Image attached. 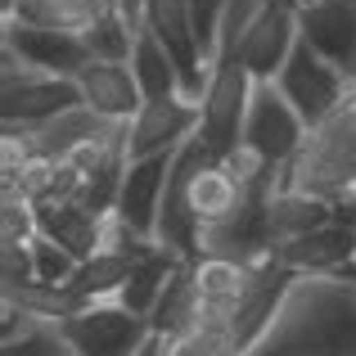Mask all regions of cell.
<instances>
[{
	"instance_id": "1",
	"label": "cell",
	"mask_w": 356,
	"mask_h": 356,
	"mask_svg": "<svg viewBox=\"0 0 356 356\" xmlns=\"http://www.w3.org/2000/svg\"><path fill=\"white\" fill-rule=\"evenodd\" d=\"M248 356H356V284L348 275H298Z\"/></svg>"
},
{
	"instance_id": "2",
	"label": "cell",
	"mask_w": 356,
	"mask_h": 356,
	"mask_svg": "<svg viewBox=\"0 0 356 356\" xmlns=\"http://www.w3.org/2000/svg\"><path fill=\"white\" fill-rule=\"evenodd\" d=\"M280 190H302L330 203L356 194V90L307 131L302 149L280 167Z\"/></svg>"
},
{
	"instance_id": "3",
	"label": "cell",
	"mask_w": 356,
	"mask_h": 356,
	"mask_svg": "<svg viewBox=\"0 0 356 356\" xmlns=\"http://www.w3.org/2000/svg\"><path fill=\"white\" fill-rule=\"evenodd\" d=\"M59 334L72 356H136L154 339V325L149 316H136L113 298V302L77 307L68 321H59Z\"/></svg>"
},
{
	"instance_id": "4",
	"label": "cell",
	"mask_w": 356,
	"mask_h": 356,
	"mask_svg": "<svg viewBox=\"0 0 356 356\" xmlns=\"http://www.w3.org/2000/svg\"><path fill=\"white\" fill-rule=\"evenodd\" d=\"M252 72L239 59H217L212 63V81L203 95V118H199V140L212 149V158L226 163L230 154H239L243 145V122H248L252 104Z\"/></svg>"
},
{
	"instance_id": "5",
	"label": "cell",
	"mask_w": 356,
	"mask_h": 356,
	"mask_svg": "<svg viewBox=\"0 0 356 356\" xmlns=\"http://www.w3.org/2000/svg\"><path fill=\"white\" fill-rule=\"evenodd\" d=\"M275 86H280V95L298 108V118L307 122V131H312V127H321V122L352 95L356 81L343 68H334L316 45L298 41V50L289 54V63H284V72L275 77Z\"/></svg>"
},
{
	"instance_id": "6",
	"label": "cell",
	"mask_w": 356,
	"mask_h": 356,
	"mask_svg": "<svg viewBox=\"0 0 356 356\" xmlns=\"http://www.w3.org/2000/svg\"><path fill=\"white\" fill-rule=\"evenodd\" d=\"M307 140V122L298 118V108L280 95L275 81H257L252 86V104H248V122H243V145L248 154H257L261 163L284 167L289 158L302 149Z\"/></svg>"
},
{
	"instance_id": "7",
	"label": "cell",
	"mask_w": 356,
	"mask_h": 356,
	"mask_svg": "<svg viewBox=\"0 0 356 356\" xmlns=\"http://www.w3.org/2000/svg\"><path fill=\"white\" fill-rule=\"evenodd\" d=\"M298 14H302V0H266L261 14L252 18V27L243 32L239 54H235L243 68L252 72V81H275L280 72H284L289 54L302 41Z\"/></svg>"
},
{
	"instance_id": "8",
	"label": "cell",
	"mask_w": 356,
	"mask_h": 356,
	"mask_svg": "<svg viewBox=\"0 0 356 356\" xmlns=\"http://www.w3.org/2000/svg\"><path fill=\"white\" fill-rule=\"evenodd\" d=\"M203 108L185 95L172 99H145L136 118L127 122V154L131 158H154V154H176L185 140L199 136Z\"/></svg>"
},
{
	"instance_id": "9",
	"label": "cell",
	"mask_w": 356,
	"mask_h": 356,
	"mask_svg": "<svg viewBox=\"0 0 356 356\" xmlns=\"http://www.w3.org/2000/svg\"><path fill=\"white\" fill-rule=\"evenodd\" d=\"M81 104V86L77 77H50V72H36L23 86L0 90V118H5V131L14 136H27V131L45 127L50 118L68 113V108Z\"/></svg>"
},
{
	"instance_id": "10",
	"label": "cell",
	"mask_w": 356,
	"mask_h": 356,
	"mask_svg": "<svg viewBox=\"0 0 356 356\" xmlns=\"http://www.w3.org/2000/svg\"><path fill=\"white\" fill-rule=\"evenodd\" d=\"M0 45H9L23 63H32L36 72H50V77H77L90 63L81 32H63V27L0 23Z\"/></svg>"
},
{
	"instance_id": "11",
	"label": "cell",
	"mask_w": 356,
	"mask_h": 356,
	"mask_svg": "<svg viewBox=\"0 0 356 356\" xmlns=\"http://www.w3.org/2000/svg\"><path fill=\"white\" fill-rule=\"evenodd\" d=\"M172 163H176V154L131 158L127 176H122V194H118L113 212L145 239H154V230H158V212H163V190H167V176H172Z\"/></svg>"
},
{
	"instance_id": "12",
	"label": "cell",
	"mask_w": 356,
	"mask_h": 356,
	"mask_svg": "<svg viewBox=\"0 0 356 356\" xmlns=\"http://www.w3.org/2000/svg\"><path fill=\"white\" fill-rule=\"evenodd\" d=\"M298 23H302V41L316 45L334 68H343L356 81V5L352 0H307Z\"/></svg>"
},
{
	"instance_id": "13",
	"label": "cell",
	"mask_w": 356,
	"mask_h": 356,
	"mask_svg": "<svg viewBox=\"0 0 356 356\" xmlns=\"http://www.w3.org/2000/svg\"><path fill=\"white\" fill-rule=\"evenodd\" d=\"M77 86H81V104L95 108L104 122H131L145 108V90H140L131 63L90 59L86 68L77 72Z\"/></svg>"
},
{
	"instance_id": "14",
	"label": "cell",
	"mask_w": 356,
	"mask_h": 356,
	"mask_svg": "<svg viewBox=\"0 0 356 356\" xmlns=\"http://www.w3.org/2000/svg\"><path fill=\"white\" fill-rule=\"evenodd\" d=\"M284 266H293L298 275H343L348 266H356V226L348 221H330V226L302 235L298 243L275 252Z\"/></svg>"
},
{
	"instance_id": "15",
	"label": "cell",
	"mask_w": 356,
	"mask_h": 356,
	"mask_svg": "<svg viewBox=\"0 0 356 356\" xmlns=\"http://www.w3.org/2000/svg\"><path fill=\"white\" fill-rule=\"evenodd\" d=\"M36 235L54 239L63 252H72L77 261L95 257L104 248V217L90 212L86 203H36Z\"/></svg>"
},
{
	"instance_id": "16",
	"label": "cell",
	"mask_w": 356,
	"mask_h": 356,
	"mask_svg": "<svg viewBox=\"0 0 356 356\" xmlns=\"http://www.w3.org/2000/svg\"><path fill=\"white\" fill-rule=\"evenodd\" d=\"M334 221V203L330 199H316V194L302 190H275L266 203V235H270V252L298 243L302 235L330 226Z\"/></svg>"
},
{
	"instance_id": "17",
	"label": "cell",
	"mask_w": 356,
	"mask_h": 356,
	"mask_svg": "<svg viewBox=\"0 0 356 356\" xmlns=\"http://www.w3.org/2000/svg\"><path fill=\"white\" fill-rule=\"evenodd\" d=\"M113 122H104L95 113V108H86V104H77V108H68V113H59V118H50L45 127H36V131H27V149H32L36 158H54V163H63V158H72L86 140H95L99 131H108ZM14 136V131H9Z\"/></svg>"
},
{
	"instance_id": "18",
	"label": "cell",
	"mask_w": 356,
	"mask_h": 356,
	"mask_svg": "<svg viewBox=\"0 0 356 356\" xmlns=\"http://www.w3.org/2000/svg\"><path fill=\"white\" fill-rule=\"evenodd\" d=\"M181 261H190V257H181V252H172V248H163V243H154L145 257H136V266H131V280H127V289L118 293V302L131 307L136 316H149V312L158 307V298H163L167 280H172V270L181 266Z\"/></svg>"
},
{
	"instance_id": "19",
	"label": "cell",
	"mask_w": 356,
	"mask_h": 356,
	"mask_svg": "<svg viewBox=\"0 0 356 356\" xmlns=\"http://www.w3.org/2000/svg\"><path fill=\"white\" fill-rule=\"evenodd\" d=\"M131 266H136V257H122V252H108V248H99L95 257H86L77 266V275L68 280V293L77 298L81 307L86 302H113V298L127 289V280H131Z\"/></svg>"
},
{
	"instance_id": "20",
	"label": "cell",
	"mask_w": 356,
	"mask_h": 356,
	"mask_svg": "<svg viewBox=\"0 0 356 356\" xmlns=\"http://www.w3.org/2000/svg\"><path fill=\"white\" fill-rule=\"evenodd\" d=\"M194 321H199V284H194V261H181V266L172 270V280H167L158 307L149 312V325H154V334H163V339H176V334L194 330Z\"/></svg>"
},
{
	"instance_id": "21",
	"label": "cell",
	"mask_w": 356,
	"mask_h": 356,
	"mask_svg": "<svg viewBox=\"0 0 356 356\" xmlns=\"http://www.w3.org/2000/svg\"><path fill=\"white\" fill-rule=\"evenodd\" d=\"M131 72H136L140 90H145V99H172V95H181V72H176L172 54L163 50V41H158L149 27H140V32H136Z\"/></svg>"
},
{
	"instance_id": "22",
	"label": "cell",
	"mask_w": 356,
	"mask_h": 356,
	"mask_svg": "<svg viewBox=\"0 0 356 356\" xmlns=\"http://www.w3.org/2000/svg\"><path fill=\"white\" fill-rule=\"evenodd\" d=\"M81 41H86L90 59L131 63V50H136V27L127 23V14H122V9H108L104 18H95V23L81 32Z\"/></svg>"
},
{
	"instance_id": "23",
	"label": "cell",
	"mask_w": 356,
	"mask_h": 356,
	"mask_svg": "<svg viewBox=\"0 0 356 356\" xmlns=\"http://www.w3.org/2000/svg\"><path fill=\"white\" fill-rule=\"evenodd\" d=\"M0 356H72V352H68V343H63V334H59V321L36 316L18 339L0 343Z\"/></svg>"
},
{
	"instance_id": "24",
	"label": "cell",
	"mask_w": 356,
	"mask_h": 356,
	"mask_svg": "<svg viewBox=\"0 0 356 356\" xmlns=\"http://www.w3.org/2000/svg\"><path fill=\"white\" fill-rule=\"evenodd\" d=\"M163 356H239L230 330H208V325H194V330L163 339Z\"/></svg>"
},
{
	"instance_id": "25",
	"label": "cell",
	"mask_w": 356,
	"mask_h": 356,
	"mask_svg": "<svg viewBox=\"0 0 356 356\" xmlns=\"http://www.w3.org/2000/svg\"><path fill=\"white\" fill-rule=\"evenodd\" d=\"M27 248H32V266H36V284H68L72 275H77V266L81 261L72 257V252H63L54 239H45V235H32L27 239Z\"/></svg>"
},
{
	"instance_id": "26",
	"label": "cell",
	"mask_w": 356,
	"mask_h": 356,
	"mask_svg": "<svg viewBox=\"0 0 356 356\" xmlns=\"http://www.w3.org/2000/svg\"><path fill=\"white\" fill-rule=\"evenodd\" d=\"M54 158H27L23 163V172L14 176V181L5 185V194H18V199H27L36 208V203H45V199H54Z\"/></svg>"
},
{
	"instance_id": "27",
	"label": "cell",
	"mask_w": 356,
	"mask_h": 356,
	"mask_svg": "<svg viewBox=\"0 0 356 356\" xmlns=\"http://www.w3.org/2000/svg\"><path fill=\"white\" fill-rule=\"evenodd\" d=\"M36 284V266H32V248L27 243H0V289L5 298L23 293Z\"/></svg>"
},
{
	"instance_id": "28",
	"label": "cell",
	"mask_w": 356,
	"mask_h": 356,
	"mask_svg": "<svg viewBox=\"0 0 356 356\" xmlns=\"http://www.w3.org/2000/svg\"><path fill=\"white\" fill-rule=\"evenodd\" d=\"M36 235V208L18 194H5L0 203V243H27Z\"/></svg>"
},
{
	"instance_id": "29",
	"label": "cell",
	"mask_w": 356,
	"mask_h": 356,
	"mask_svg": "<svg viewBox=\"0 0 356 356\" xmlns=\"http://www.w3.org/2000/svg\"><path fill=\"white\" fill-rule=\"evenodd\" d=\"M185 5H190L199 45H203V54H208V63H212V59H217V32H221V18H226L230 0H185Z\"/></svg>"
},
{
	"instance_id": "30",
	"label": "cell",
	"mask_w": 356,
	"mask_h": 356,
	"mask_svg": "<svg viewBox=\"0 0 356 356\" xmlns=\"http://www.w3.org/2000/svg\"><path fill=\"white\" fill-rule=\"evenodd\" d=\"M136 356H163V334H154V339L145 343V348H140Z\"/></svg>"
},
{
	"instance_id": "31",
	"label": "cell",
	"mask_w": 356,
	"mask_h": 356,
	"mask_svg": "<svg viewBox=\"0 0 356 356\" xmlns=\"http://www.w3.org/2000/svg\"><path fill=\"white\" fill-rule=\"evenodd\" d=\"M343 275H348V280H352V284H356V266H348V270H343Z\"/></svg>"
},
{
	"instance_id": "32",
	"label": "cell",
	"mask_w": 356,
	"mask_h": 356,
	"mask_svg": "<svg viewBox=\"0 0 356 356\" xmlns=\"http://www.w3.org/2000/svg\"><path fill=\"white\" fill-rule=\"evenodd\" d=\"M302 5H307V0H302Z\"/></svg>"
}]
</instances>
